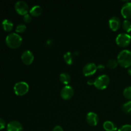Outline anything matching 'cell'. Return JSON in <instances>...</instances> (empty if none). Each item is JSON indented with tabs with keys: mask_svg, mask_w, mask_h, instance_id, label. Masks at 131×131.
Masks as SVG:
<instances>
[{
	"mask_svg": "<svg viewBox=\"0 0 131 131\" xmlns=\"http://www.w3.org/2000/svg\"><path fill=\"white\" fill-rule=\"evenodd\" d=\"M118 65L124 68H129L131 67V51L124 49L120 51L117 56Z\"/></svg>",
	"mask_w": 131,
	"mask_h": 131,
	"instance_id": "1",
	"label": "cell"
},
{
	"mask_svg": "<svg viewBox=\"0 0 131 131\" xmlns=\"http://www.w3.org/2000/svg\"><path fill=\"white\" fill-rule=\"evenodd\" d=\"M5 42L7 46L12 49H17L21 46L23 38L17 33H11L6 36Z\"/></svg>",
	"mask_w": 131,
	"mask_h": 131,
	"instance_id": "2",
	"label": "cell"
},
{
	"mask_svg": "<svg viewBox=\"0 0 131 131\" xmlns=\"http://www.w3.org/2000/svg\"><path fill=\"white\" fill-rule=\"evenodd\" d=\"M110 83V78L106 74H102L94 80V86L100 90H103L108 86Z\"/></svg>",
	"mask_w": 131,
	"mask_h": 131,
	"instance_id": "3",
	"label": "cell"
},
{
	"mask_svg": "<svg viewBox=\"0 0 131 131\" xmlns=\"http://www.w3.org/2000/svg\"><path fill=\"white\" fill-rule=\"evenodd\" d=\"M29 89V84L25 81H20L15 83L14 86V90L18 96H23L26 94Z\"/></svg>",
	"mask_w": 131,
	"mask_h": 131,
	"instance_id": "4",
	"label": "cell"
},
{
	"mask_svg": "<svg viewBox=\"0 0 131 131\" xmlns=\"http://www.w3.org/2000/svg\"><path fill=\"white\" fill-rule=\"evenodd\" d=\"M131 42V36L127 33H122L118 35L116 38V43L122 47H127Z\"/></svg>",
	"mask_w": 131,
	"mask_h": 131,
	"instance_id": "5",
	"label": "cell"
},
{
	"mask_svg": "<svg viewBox=\"0 0 131 131\" xmlns=\"http://www.w3.org/2000/svg\"><path fill=\"white\" fill-rule=\"evenodd\" d=\"M15 10L19 15L24 16L29 11V6L24 1H18L15 4Z\"/></svg>",
	"mask_w": 131,
	"mask_h": 131,
	"instance_id": "6",
	"label": "cell"
},
{
	"mask_svg": "<svg viewBox=\"0 0 131 131\" xmlns=\"http://www.w3.org/2000/svg\"><path fill=\"white\" fill-rule=\"evenodd\" d=\"M74 95V90L71 86L65 85L60 92L61 97L65 101H69L71 99Z\"/></svg>",
	"mask_w": 131,
	"mask_h": 131,
	"instance_id": "7",
	"label": "cell"
},
{
	"mask_svg": "<svg viewBox=\"0 0 131 131\" xmlns=\"http://www.w3.org/2000/svg\"><path fill=\"white\" fill-rule=\"evenodd\" d=\"M97 66L94 63H88L83 68V74L85 76L93 75L97 72Z\"/></svg>",
	"mask_w": 131,
	"mask_h": 131,
	"instance_id": "8",
	"label": "cell"
},
{
	"mask_svg": "<svg viewBox=\"0 0 131 131\" xmlns=\"http://www.w3.org/2000/svg\"><path fill=\"white\" fill-rule=\"evenodd\" d=\"M21 60L24 65H31L34 60V54L29 50L24 51L21 54Z\"/></svg>",
	"mask_w": 131,
	"mask_h": 131,
	"instance_id": "9",
	"label": "cell"
},
{
	"mask_svg": "<svg viewBox=\"0 0 131 131\" xmlns=\"http://www.w3.org/2000/svg\"><path fill=\"white\" fill-rule=\"evenodd\" d=\"M121 20L118 17L113 16L109 20V26L110 29L113 31H116L121 26Z\"/></svg>",
	"mask_w": 131,
	"mask_h": 131,
	"instance_id": "10",
	"label": "cell"
},
{
	"mask_svg": "<svg viewBox=\"0 0 131 131\" xmlns=\"http://www.w3.org/2000/svg\"><path fill=\"white\" fill-rule=\"evenodd\" d=\"M7 131H24L23 125L17 120L10 122L6 126Z\"/></svg>",
	"mask_w": 131,
	"mask_h": 131,
	"instance_id": "11",
	"label": "cell"
},
{
	"mask_svg": "<svg viewBox=\"0 0 131 131\" xmlns=\"http://www.w3.org/2000/svg\"><path fill=\"white\" fill-rule=\"evenodd\" d=\"M86 120L87 123L91 126H96L99 123V116L95 113L89 112L86 115Z\"/></svg>",
	"mask_w": 131,
	"mask_h": 131,
	"instance_id": "12",
	"label": "cell"
},
{
	"mask_svg": "<svg viewBox=\"0 0 131 131\" xmlns=\"http://www.w3.org/2000/svg\"><path fill=\"white\" fill-rule=\"evenodd\" d=\"M121 14L125 19H131V2L127 1L124 4L121 9Z\"/></svg>",
	"mask_w": 131,
	"mask_h": 131,
	"instance_id": "13",
	"label": "cell"
},
{
	"mask_svg": "<svg viewBox=\"0 0 131 131\" xmlns=\"http://www.w3.org/2000/svg\"><path fill=\"white\" fill-rule=\"evenodd\" d=\"M42 8L39 5H35L29 10V14L33 17H38L42 14Z\"/></svg>",
	"mask_w": 131,
	"mask_h": 131,
	"instance_id": "14",
	"label": "cell"
},
{
	"mask_svg": "<svg viewBox=\"0 0 131 131\" xmlns=\"http://www.w3.org/2000/svg\"><path fill=\"white\" fill-rule=\"evenodd\" d=\"M103 127L106 131H118L117 127L111 121H106L103 124Z\"/></svg>",
	"mask_w": 131,
	"mask_h": 131,
	"instance_id": "15",
	"label": "cell"
},
{
	"mask_svg": "<svg viewBox=\"0 0 131 131\" xmlns=\"http://www.w3.org/2000/svg\"><path fill=\"white\" fill-rule=\"evenodd\" d=\"M3 28L6 31H10L14 28V24L9 19H4L2 22Z\"/></svg>",
	"mask_w": 131,
	"mask_h": 131,
	"instance_id": "16",
	"label": "cell"
},
{
	"mask_svg": "<svg viewBox=\"0 0 131 131\" xmlns=\"http://www.w3.org/2000/svg\"><path fill=\"white\" fill-rule=\"evenodd\" d=\"M70 80H71L70 75L68 73L63 72L61 74H60V81L61 83L65 84V85H67L70 82Z\"/></svg>",
	"mask_w": 131,
	"mask_h": 131,
	"instance_id": "17",
	"label": "cell"
},
{
	"mask_svg": "<svg viewBox=\"0 0 131 131\" xmlns=\"http://www.w3.org/2000/svg\"><path fill=\"white\" fill-rule=\"evenodd\" d=\"M63 59L64 61L67 65H72L73 63V61H74V54L70 51H68L64 54Z\"/></svg>",
	"mask_w": 131,
	"mask_h": 131,
	"instance_id": "18",
	"label": "cell"
},
{
	"mask_svg": "<svg viewBox=\"0 0 131 131\" xmlns=\"http://www.w3.org/2000/svg\"><path fill=\"white\" fill-rule=\"evenodd\" d=\"M122 110L125 113L131 115V101L125 102L122 106Z\"/></svg>",
	"mask_w": 131,
	"mask_h": 131,
	"instance_id": "19",
	"label": "cell"
},
{
	"mask_svg": "<svg viewBox=\"0 0 131 131\" xmlns=\"http://www.w3.org/2000/svg\"><path fill=\"white\" fill-rule=\"evenodd\" d=\"M106 65H107V67L109 68V69H114L118 65V63L117 60H115V59H110V60H109L107 61Z\"/></svg>",
	"mask_w": 131,
	"mask_h": 131,
	"instance_id": "20",
	"label": "cell"
},
{
	"mask_svg": "<svg viewBox=\"0 0 131 131\" xmlns=\"http://www.w3.org/2000/svg\"><path fill=\"white\" fill-rule=\"evenodd\" d=\"M122 28L127 33H130L131 31V22L127 19L124 20L122 23Z\"/></svg>",
	"mask_w": 131,
	"mask_h": 131,
	"instance_id": "21",
	"label": "cell"
},
{
	"mask_svg": "<svg viewBox=\"0 0 131 131\" xmlns=\"http://www.w3.org/2000/svg\"><path fill=\"white\" fill-rule=\"evenodd\" d=\"M123 95L125 99H128L129 101H131V86H127L124 89L123 92Z\"/></svg>",
	"mask_w": 131,
	"mask_h": 131,
	"instance_id": "22",
	"label": "cell"
},
{
	"mask_svg": "<svg viewBox=\"0 0 131 131\" xmlns=\"http://www.w3.org/2000/svg\"><path fill=\"white\" fill-rule=\"evenodd\" d=\"M26 29V26L25 24H20L17 26L16 28H15V31L17 33H24Z\"/></svg>",
	"mask_w": 131,
	"mask_h": 131,
	"instance_id": "23",
	"label": "cell"
},
{
	"mask_svg": "<svg viewBox=\"0 0 131 131\" xmlns=\"http://www.w3.org/2000/svg\"><path fill=\"white\" fill-rule=\"evenodd\" d=\"M23 20L26 23H29L32 20V16L30 14L28 13L23 16Z\"/></svg>",
	"mask_w": 131,
	"mask_h": 131,
	"instance_id": "24",
	"label": "cell"
},
{
	"mask_svg": "<svg viewBox=\"0 0 131 131\" xmlns=\"http://www.w3.org/2000/svg\"><path fill=\"white\" fill-rule=\"evenodd\" d=\"M118 131H131V125L129 124L124 125L120 129H118Z\"/></svg>",
	"mask_w": 131,
	"mask_h": 131,
	"instance_id": "25",
	"label": "cell"
},
{
	"mask_svg": "<svg viewBox=\"0 0 131 131\" xmlns=\"http://www.w3.org/2000/svg\"><path fill=\"white\" fill-rule=\"evenodd\" d=\"M6 127V122L3 118H0V130H2Z\"/></svg>",
	"mask_w": 131,
	"mask_h": 131,
	"instance_id": "26",
	"label": "cell"
},
{
	"mask_svg": "<svg viewBox=\"0 0 131 131\" xmlns=\"http://www.w3.org/2000/svg\"><path fill=\"white\" fill-rule=\"evenodd\" d=\"M52 131H63L62 127L60 125H56L52 129Z\"/></svg>",
	"mask_w": 131,
	"mask_h": 131,
	"instance_id": "27",
	"label": "cell"
},
{
	"mask_svg": "<svg viewBox=\"0 0 131 131\" xmlns=\"http://www.w3.org/2000/svg\"><path fill=\"white\" fill-rule=\"evenodd\" d=\"M87 84H89V85H92V84L94 85V81L92 80V79H89V80L87 81Z\"/></svg>",
	"mask_w": 131,
	"mask_h": 131,
	"instance_id": "28",
	"label": "cell"
},
{
	"mask_svg": "<svg viewBox=\"0 0 131 131\" xmlns=\"http://www.w3.org/2000/svg\"><path fill=\"white\" fill-rule=\"evenodd\" d=\"M105 68V67L103 65H99L97 66V69H99V70H104Z\"/></svg>",
	"mask_w": 131,
	"mask_h": 131,
	"instance_id": "29",
	"label": "cell"
},
{
	"mask_svg": "<svg viewBox=\"0 0 131 131\" xmlns=\"http://www.w3.org/2000/svg\"><path fill=\"white\" fill-rule=\"evenodd\" d=\"M127 73H128V74H129V75H130V76H131V67H129V69H128Z\"/></svg>",
	"mask_w": 131,
	"mask_h": 131,
	"instance_id": "30",
	"label": "cell"
}]
</instances>
